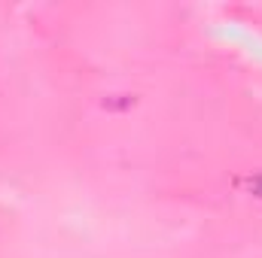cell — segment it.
<instances>
[{
    "label": "cell",
    "instance_id": "cell-1",
    "mask_svg": "<svg viewBox=\"0 0 262 258\" xmlns=\"http://www.w3.org/2000/svg\"><path fill=\"white\" fill-rule=\"evenodd\" d=\"M238 192L250 194L253 200H262V170L259 173H247V176H235V183H232Z\"/></svg>",
    "mask_w": 262,
    "mask_h": 258
}]
</instances>
